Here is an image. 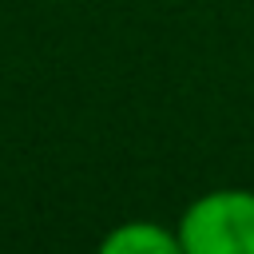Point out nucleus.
<instances>
[{
    "mask_svg": "<svg viewBox=\"0 0 254 254\" xmlns=\"http://www.w3.org/2000/svg\"><path fill=\"white\" fill-rule=\"evenodd\" d=\"M95 254H187V250L175 226L155 218H127L99 238Z\"/></svg>",
    "mask_w": 254,
    "mask_h": 254,
    "instance_id": "nucleus-2",
    "label": "nucleus"
},
{
    "mask_svg": "<svg viewBox=\"0 0 254 254\" xmlns=\"http://www.w3.org/2000/svg\"><path fill=\"white\" fill-rule=\"evenodd\" d=\"M175 230L187 254H254V190H206L187 202Z\"/></svg>",
    "mask_w": 254,
    "mask_h": 254,
    "instance_id": "nucleus-1",
    "label": "nucleus"
}]
</instances>
